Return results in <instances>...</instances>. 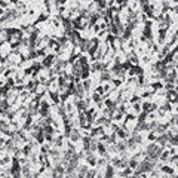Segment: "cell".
Masks as SVG:
<instances>
[]
</instances>
